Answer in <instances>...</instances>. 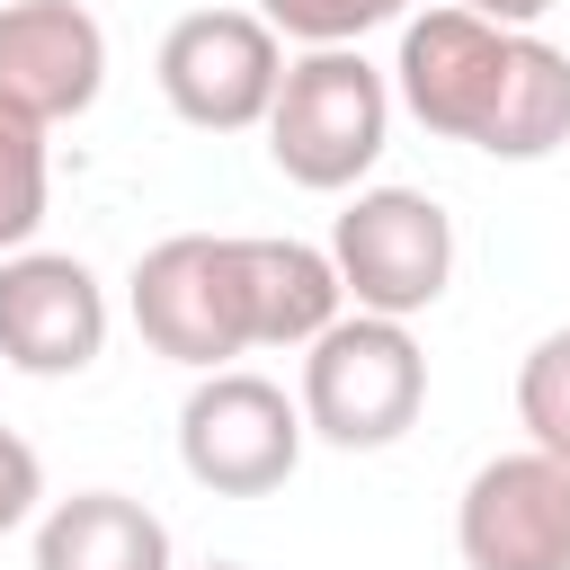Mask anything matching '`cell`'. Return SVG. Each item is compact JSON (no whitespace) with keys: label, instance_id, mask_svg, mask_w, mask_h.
Returning <instances> with one entry per match:
<instances>
[{"label":"cell","instance_id":"2","mask_svg":"<svg viewBox=\"0 0 570 570\" xmlns=\"http://www.w3.org/2000/svg\"><path fill=\"white\" fill-rule=\"evenodd\" d=\"M125 312L142 330L151 356L187 365V374H223L232 356L258 347V312H249V258L240 232H169L134 258L125 276Z\"/></svg>","mask_w":570,"mask_h":570},{"label":"cell","instance_id":"6","mask_svg":"<svg viewBox=\"0 0 570 570\" xmlns=\"http://www.w3.org/2000/svg\"><path fill=\"white\" fill-rule=\"evenodd\" d=\"M285 62L294 53L258 9H187V18H169L160 53H151V80H160L178 125L249 134V125H267V107L285 89Z\"/></svg>","mask_w":570,"mask_h":570},{"label":"cell","instance_id":"1","mask_svg":"<svg viewBox=\"0 0 570 570\" xmlns=\"http://www.w3.org/2000/svg\"><path fill=\"white\" fill-rule=\"evenodd\" d=\"M392 71L365 62L356 45H321L285 62V89L267 107V160L276 178L312 187V196H356L374 187V160L392 142Z\"/></svg>","mask_w":570,"mask_h":570},{"label":"cell","instance_id":"18","mask_svg":"<svg viewBox=\"0 0 570 570\" xmlns=\"http://www.w3.org/2000/svg\"><path fill=\"white\" fill-rule=\"evenodd\" d=\"M454 9H472V18H490V27H508V36H525L552 0H454Z\"/></svg>","mask_w":570,"mask_h":570},{"label":"cell","instance_id":"9","mask_svg":"<svg viewBox=\"0 0 570 570\" xmlns=\"http://www.w3.org/2000/svg\"><path fill=\"white\" fill-rule=\"evenodd\" d=\"M463 570H570V463L561 454H490L454 499Z\"/></svg>","mask_w":570,"mask_h":570},{"label":"cell","instance_id":"11","mask_svg":"<svg viewBox=\"0 0 570 570\" xmlns=\"http://www.w3.org/2000/svg\"><path fill=\"white\" fill-rule=\"evenodd\" d=\"M36 570H178L169 525L125 490H71L36 517Z\"/></svg>","mask_w":570,"mask_h":570},{"label":"cell","instance_id":"3","mask_svg":"<svg viewBox=\"0 0 570 570\" xmlns=\"http://www.w3.org/2000/svg\"><path fill=\"white\" fill-rule=\"evenodd\" d=\"M303 428L338 454H383L419 428L428 410V347L410 338V321L383 312H338L312 347H303Z\"/></svg>","mask_w":570,"mask_h":570},{"label":"cell","instance_id":"15","mask_svg":"<svg viewBox=\"0 0 570 570\" xmlns=\"http://www.w3.org/2000/svg\"><path fill=\"white\" fill-rule=\"evenodd\" d=\"M517 428L534 454L570 463V330H543L517 365Z\"/></svg>","mask_w":570,"mask_h":570},{"label":"cell","instance_id":"7","mask_svg":"<svg viewBox=\"0 0 570 570\" xmlns=\"http://www.w3.org/2000/svg\"><path fill=\"white\" fill-rule=\"evenodd\" d=\"M508 27L472 18V9H419L401 18V53H392V98L401 116H419L428 134L445 142H472L490 134V107H499V80H508Z\"/></svg>","mask_w":570,"mask_h":570},{"label":"cell","instance_id":"10","mask_svg":"<svg viewBox=\"0 0 570 570\" xmlns=\"http://www.w3.org/2000/svg\"><path fill=\"white\" fill-rule=\"evenodd\" d=\"M107 89V27L80 0H0V98L45 134L89 116Z\"/></svg>","mask_w":570,"mask_h":570},{"label":"cell","instance_id":"14","mask_svg":"<svg viewBox=\"0 0 570 570\" xmlns=\"http://www.w3.org/2000/svg\"><path fill=\"white\" fill-rule=\"evenodd\" d=\"M45 205H53V151H45V125L18 116V107L0 98V258L36 249Z\"/></svg>","mask_w":570,"mask_h":570},{"label":"cell","instance_id":"8","mask_svg":"<svg viewBox=\"0 0 570 570\" xmlns=\"http://www.w3.org/2000/svg\"><path fill=\"white\" fill-rule=\"evenodd\" d=\"M107 330H116V312H107V285L89 258H71V249L0 258V365L62 383L107 356Z\"/></svg>","mask_w":570,"mask_h":570},{"label":"cell","instance_id":"13","mask_svg":"<svg viewBox=\"0 0 570 570\" xmlns=\"http://www.w3.org/2000/svg\"><path fill=\"white\" fill-rule=\"evenodd\" d=\"M561 142H570V53L525 27L508 45V80H499V107H490L481 151L490 160H552Z\"/></svg>","mask_w":570,"mask_h":570},{"label":"cell","instance_id":"16","mask_svg":"<svg viewBox=\"0 0 570 570\" xmlns=\"http://www.w3.org/2000/svg\"><path fill=\"white\" fill-rule=\"evenodd\" d=\"M285 45H303V53H321V45H365L374 27H401L410 18V0H249Z\"/></svg>","mask_w":570,"mask_h":570},{"label":"cell","instance_id":"4","mask_svg":"<svg viewBox=\"0 0 570 570\" xmlns=\"http://www.w3.org/2000/svg\"><path fill=\"white\" fill-rule=\"evenodd\" d=\"M312 428H303V401L276 383V374H249V365H223V374H196L187 401H178V472L214 499H267L294 481Z\"/></svg>","mask_w":570,"mask_h":570},{"label":"cell","instance_id":"17","mask_svg":"<svg viewBox=\"0 0 570 570\" xmlns=\"http://www.w3.org/2000/svg\"><path fill=\"white\" fill-rule=\"evenodd\" d=\"M36 517H45V454L18 428H0V534H18Z\"/></svg>","mask_w":570,"mask_h":570},{"label":"cell","instance_id":"12","mask_svg":"<svg viewBox=\"0 0 570 570\" xmlns=\"http://www.w3.org/2000/svg\"><path fill=\"white\" fill-rule=\"evenodd\" d=\"M240 258H249V312H258V347H312L338 312H347V285L330 267L321 240H285V232H240Z\"/></svg>","mask_w":570,"mask_h":570},{"label":"cell","instance_id":"5","mask_svg":"<svg viewBox=\"0 0 570 570\" xmlns=\"http://www.w3.org/2000/svg\"><path fill=\"white\" fill-rule=\"evenodd\" d=\"M330 267L347 285V312L419 321L454 285V214L428 187H356L330 223Z\"/></svg>","mask_w":570,"mask_h":570},{"label":"cell","instance_id":"19","mask_svg":"<svg viewBox=\"0 0 570 570\" xmlns=\"http://www.w3.org/2000/svg\"><path fill=\"white\" fill-rule=\"evenodd\" d=\"M196 570H249V561H196Z\"/></svg>","mask_w":570,"mask_h":570}]
</instances>
